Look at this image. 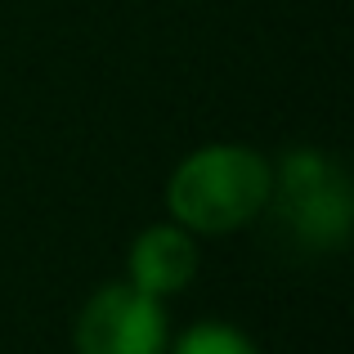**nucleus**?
<instances>
[{
  "mask_svg": "<svg viewBox=\"0 0 354 354\" xmlns=\"http://www.w3.org/2000/svg\"><path fill=\"white\" fill-rule=\"evenodd\" d=\"M202 256H198V242H193L189 229L171 225H153L144 229L135 242H130V256H126V283L139 287L148 296H171V292H184L198 274Z\"/></svg>",
  "mask_w": 354,
  "mask_h": 354,
  "instance_id": "nucleus-4",
  "label": "nucleus"
},
{
  "mask_svg": "<svg viewBox=\"0 0 354 354\" xmlns=\"http://www.w3.org/2000/svg\"><path fill=\"white\" fill-rule=\"evenodd\" d=\"M166 354H260V350L242 328L211 319V323L184 328L180 337H175V346H166Z\"/></svg>",
  "mask_w": 354,
  "mask_h": 354,
  "instance_id": "nucleus-5",
  "label": "nucleus"
},
{
  "mask_svg": "<svg viewBox=\"0 0 354 354\" xmlns=\"http://www.w3.org/2000/svg\"><path fill=\"white\" fill-rule=\"evenodd\" d=\"M77 354H166L171 323L157 296L130 283H108L77 314Z\"/></svg>",
  "mask_w": 354,
  "mask_h": 354,
  "instance_id": "nucleus-3",
  "label": "nucleus"
},
{
  "mask_svg": "<svg viewBox=\"0 0 354 354\" xmlns=\"http://www.w3.org/2000/svg\"><path fill=\"white\" fill-rule=\"evenodd\" d=\"M274 162L247 144H207L175 166L166 211L189 234H234L269 211Z\"/></svg>",
  "mask_w": 354,
  "mask_h": 354,
  "instance_id": "nucleus-1",
  "label": "nucleus"
},
{
  "mask_svg": "<svg viewBox=\"0 0 354 354\" xmlns=\"http://www.w3.org/2000/svg\"><path fill=\"white\" fill-rule=\"evenodd\" d=\"M269 207L287 225L301 247L310 251H341L354 225V193L350 175L337 157L319 148H292L274 166Z\"/></svg>",
  "mask_w": 354,
  "mask_h": 354,
  "instance_id": "nucleus-2",
  "label": "nucleus"
}]
</instances>
